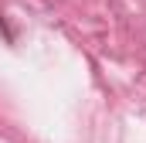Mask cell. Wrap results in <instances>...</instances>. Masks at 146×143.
Listing matches in <instances>:
<instances>
[]
</instances>
